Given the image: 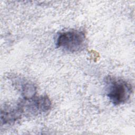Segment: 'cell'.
<instances>
[{
  "label": "cell",
  "instance_id": "obj_1",
  "mask_svg": "<svg viewBox=\"0 0 135 135\" xmlns=\"http://www.w3.org/2000/svg\"><path fill=\"white\" fill-rule=\"evenodd\" d=\"M104 82L107 95L113 105L123 104L129 100L132 93V87L128 82L111 75L107 76Z\"/></svg>",
  "mask_w": 135,
  "mask_h": 135
},
{
  "label": "cell",
  "instance_id": "obj_2",
  "mask_svg": "<svg viewBox=\"0 0 135 135\" xmlns=\"http://www.w3.org/2000/svg\"><path fill=\"white\" fill-rule=\"evenodd\" d=\"M86 44L84 31L70 30L58 34L55 45L57 47L70 53H76L83 50Z\"/></svg>",
  "mask_w": 135,
  "mask_h": 135
},
{
  "label": "cell",
  "instance_id": "obj_3",
  "mask_svg": "<svg viewBox=\"0 0 135 135\" xmlns=\"http://www.w3.org/2000/svg\"><path fill=\"white\" fill-rule=\"evenodd\" d=\"M23 116L36 115L47 112L51 109L52 102L46 95H35L24 98L17 104Z\"/></svg>",
  "mask_w": 135,
  "mask_h": 135
},
{
  "label": "cell",
  "instance_id": "obj_4",
  "mask_svg": "<svg viewBox=\"0 0 135 135\" xmlns=\"http://www.w3.org/2000/svg\"><path fill=\"white\" fill-rule=\"evenodd\" d=\"M22 116L17 105L13 107L5 106L1 111V121L4 124L14 123L20 119Z\"/></svg>",
  "mask_w": 135,
  "mask_h": 135
},
{
  "label": "cell",
  "instance_id": "obj_5",
  "mask_svg": "<svg viewBox=\"0 0 135 135\" xmlns=\"http://www.w3.org/2000/svg\"><path fill=\"white\" fill-rule=\"evenodd\" d=\"M23 98H29L36 95V88L30 82H21L20 85Z\"/></svg>",
  "mask_w": 135,
  "mask_h": 135
}]
</instances>
